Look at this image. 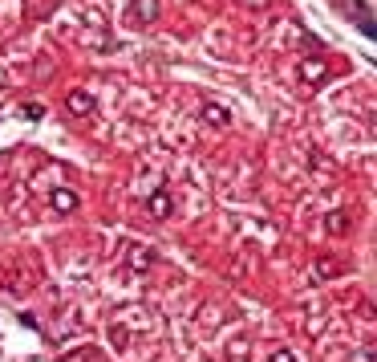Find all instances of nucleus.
I'll use <instances>...</instances> for the list:
<instances>
[{"mask_svg": "<svg viewBox=\"0 0 377 362\" xmlns=\"http://www.w3.org/2000/svg\"><path fill=\"white\" fill-rule=\"evenodd\" d=\"M272 362H296V359L288 354V350H276V354H272Z\"/></svg>", "mask_w": 377, "mask_h": 362, "instance_id": "obj_2", "label": "nucleus"}, {"mask_svg": "<svg viewBox=\"0 0 377 362\" xmlns=\"http://www.w3.org/2000/svg\"><path fill=\"white\" fill-rule=\"evenodd\" d=\"M69 106H73V110H78V114H85V110H89V106H93V102H89V98H85V94H69Z\"/></svg>", "mask_w": 377, "mask_h": 362, "instance_id": "obj_1", "label": "nucleus"}]
</instances>
